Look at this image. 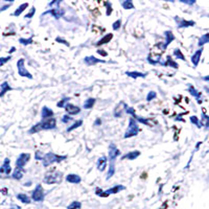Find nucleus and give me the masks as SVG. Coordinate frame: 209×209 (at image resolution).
<instances>
[{"label": "nucleus", "mask_w": 209, "mask_h": 209, "mask_svg": "<svg viewBox=\"0 0 209 209\" xmlns=\"http://www.w3.org/2000/svg\"><path fill=\"white\" fill-rule=\"evenodd\" d=\"M56 120L54 117H51L46 120H41L40 122H38L35 126H33L28 130V134L29 135H33V134H36V133H38V132L46 131V130H53V129H56Z\"/></svg>", "instance_id": "nucleus-1"}, {"label": "nucleus", "mask_w": 209, "mask_h": 209, "mask_svg": "<svg viewBox=\"0 0 209 209\" xmlns=\"http://www.w3.org/2000/svg\"><path fill=\"white\" fill-rule=\"evenodd\" d=\"M67 159V156H62V155H56V154L49 152V153L45 154L43 156V165L45 167L49 166V165L53 164V163H60L62 161H64Z\"/></svg>", "instance_id": "nucleus-2"}, {"label": "nucleus", "mask_w": 209, "mask_h": 209, "mask_svg": "<svg viewBox=\"0 0 209 209\" xmlns=\"http://www.w3.org/2000/svg\"><path fill=\"white\" fill-rule=\"evenodd\" d=\"M63 180V174L56 169H53L50 172H48L44 177V183L46 184H59Z\"/></svg>", "instance_id": "nucleus-3"}, {"label": "nucleus", "mask_w": 209, "mask_h": 209, "mask_svg": "<svg viewBox=\"0 0 209 209\" xmlns=\"http://www.w3.org/2000/svg\"><path fill=\"white\" fill-rule=\"evenodd\" d=\"M139 131H140V129H139V126H138V122L136 121L133 117H131L130 120H129L128 129H127V131L124 132V139H128V138L134 137V136H136L138 133H139Z\"/></svg>", "instance_id": "nucleus-4"}, {"label": "nucleus", "mask_w": 209, "mask_h": 209, "mask_svg": "<svg viewBox=\"0 0 209 209\" xmlns=\"http://www.w3.org/2000/svg\"><path fill=\"white\" fill-rule=\"evenodd\" d=\"M17 69H18V74L22 78H27L29 79H33V76L31 74V72L25 68V60L24 59H19L17 62Z\"/></svg>", "instance_id": "nucleus-5"}, {"label": "nucleus", "mask_w": 209, "mask_h": 209, "mask_svg": "<svg viewBox=\"0 0 209 209\" xmlns=\"http://www.w3.org/2000/svg\"><path fill=\"white\" fill-rule=\"evenodd\" d=\"M44 189H43L41 184H37V186L35 187V189L31 191V199L35 202H42L44 201Z\"/></svg>", "instance_id": "nucleus-6"}, {"label": "nucleus", "mask_w": 209, "mask_h": 209, "mask_svg": "<svg viewBox=\"0 0 209 209\" xmlns=\"http://www.w3.org/2000/svg\"><path fill=\"white\" fill-rule=\"evenodd\" d=\"M31 159V154L29 153H22L20 154L19 157L16 160V169H24V166Z\"/></svg>", "instance_id": "nucleus-7"}, {"label": "nucleus", "mask_w": 209, "mask_h": 209, "mask_svg": "<svg viewBox=\"0 0 209 209\" xmlns=\"http://www.w3.org/2000/svg\"><path fill=\"white\" fill-rule=\"evenodd\" d=\"M164 36H165V38H166V40H165V42L164 43H159V44H157L156 46H158L159 48L161 49V51H164L165 49L167 48V46L170 44V43L172 42L175 39H176V37H175V35L174 34L172 33L170 31H164Z\"/></svg>", "instance_id": "nucleus-8"}, {"label": "nucleus", "mask_w": 209, "mask_h": 209, "mask_svg": "<svg viewBox=\"0 0 209 209\" xmlns=\"http://www.w3.org/2000/svg\"><path fill=\"white\" fill-rule=\"evenodd\" d=\"M109 151H108V156H109V161L110 162H114L115 159H117V157L120 156V151L117 149V146L114 143L109 144Z\"/></svg>", "instance_id": "nucleus-9"}, {"label": "nucleus", "mask_w": 209, "mask_h": 209, "mask_svg": "<svg viewBox=\"0 0 209 209\" xmlns=\"http://www.w3.org/2000/svg\"><path fill=\"white\" fill-rule=\"evenodd\" d=\"M175 21L178 24V28H185V27H191L196 25V22L192 21V20H184L180 19L178 16L175 17Z\"/></svg>", "instance_id": "nucleus-10"}, {"label": "nucleus", "mask_w": 209, "mask_h": 209, "mask_svg": "<svg viewBox=\"0 0 209 209\" xmlns=\"http://www.w3.org/2000/svg\"><path fill=\"white\" fill-rule=\"evenodd\" d=\"M47 14H50V15H52V17H54V19L58 20L65 15V11L60 8H51V10H48L45 13H43V16L47 15Z\"/></svg>", "instance_id": "nucleus-11"}, {"label": "nucleus", "mask_w": 209, "mask_h": 209, "mask_svg": "<svg viewBox=\"0 0 209 209\" xmlns=\"http://www.w3.org/2000/svg\"><path fill=\"white\" fill-rule=\"evenodd\" d=\"M64 109L66 112H67V114L69 115H78L81 113V108L78 106H74L72 104H67L64 107Z\"/></svg>", "instance_id": "nucleus-12"}, {"label": "nucleus", "mask_w": 209, "mask_h": 209, "mask_svg": "<svg viewBox=\"0 0 209 209\" xmlns=\"http://www.w3.org/2000/svg\"><path fill=\"white\" fill-rule=\"evenodd\" d=\"M84 61H85V63H86V65H87V66H94V65L98 64V63H106V61H104V60L97 59V58H95V56H85Z\"/></svg>", "instance_id": "nucleus-13"}, {"label": "nucleus", "mask_w": 209, "mask_h": 209, "mask_svg": "<svg viewBox=\"0 0 209 209\" xmlns=\"http://www.w3.org/2000/svg\"><path fill=\"white\" fill-rule=\"evenodd\" d=\"M203 50H204V48L201 47V48L198 49V50L191 56V63L194 64L195 67H197V66L199 65L200 61H201V56H202V53H203Z\"/></svg>", "instance_id": "nucleus-14"}, {"label": "nucleus", "mask_w": 209, "mask_h": 209, "mask_svg": "<svg viewBox=\"0 0 209 209\" xmlns=\"http://www.w3.org/2000/svg\"><path fill=\"white\" fill-rule=\"evenodd\" d=\"M159 64L164 66V67H172V68H175V69H178L179 68V64L176 61H174V59H172V56H167L166 61H165L164 63L160 62Z\"/></svg>", "instance_id": "nucleus-15"}, {"label": "nucleus", "mask_w": 209, "mask_h": 209, "mask_svg": "<svg viewBox=\"0 0 209 209\" xmlns=\"http://www.w3.org/2000/svg\"><path fill=\"white\" fill-rule=\"evenodd\" d=\"M188 92H189L190 95H192L194 97H196L198 99V104H201L202 101H201V97H202V92L201 91H198L196 88L194 87L192 85H188Z\"/></svg>", "instance_id": "nucleus-16"}, {"label": "nucleus", "mask_w": 209, "mask_h": 209, "mask_svg": "<svg viewBox=\"0 0 209 209\" xmlns=\"http://www.w3.org/2000/svg\"><path fill=\"white\" fill-rule=\"evenodd\" d=\"M54 113L51 109H49L48 107L44 106L42 108V112H41V117H42V120H46L48 118H51L53 117Z\"/></svg>", "instance_id": "nucleus-17"}, {"label": "nucleus", "mask_w": 209, "mask_h": 209, "mask_svg": "<svg viewBox=\"0 0 209 209\" xmlns=\"http://www.w3.org/2000/svg\"><path fill=\"white\" fill-rule=\"evenodd\" d=\"M126 189V186H124V185H121V184H117V185H115V186H113V187H111L110 189H107L106 191V194H107V196H110V195H115V194H118L119 191H121V190H124Z\"/></svg>", "instance_id": "nucleus-18"}, {"label": "nucleus", "mask_w": 209, "mask_h": 209, "mask_svg": "<svg viewBox=\"0 0 209 209\" xmlns=\"http://www.w3.org/2000/svg\"><path fill=\"white\" fill-rule=\"evenodd\" d=\"M107 163H108V158H107V157H104V156L99 157L98 160H97V162H96L97 169H98L99 172H104L107 167Z\"/></svg>", "instance_id": "nucleus-19"}, {"label": "nucleus", "mask_w": 209, "mask_h": 209, "mask_svg": "<svg viewBox=\"0 0 209 209\" xmlns=\"http://www.w3.org/2000/svg\"><path fill=\"white\" fill-rule=\"evenodd\" d=\"M10 163H11L10 159H8V158L4 159L3 164H2V166L0 167V174H1V172H3V174H5V175H10L11 174V172H12V169H11Z\"/></svg>", "instance_id": "nucleus-20"}, {"label": "nucleus", "mask_w": 209, "mask_h": 209, "mask_svg": "<svg viewBox=\"0 0 209 209\" xmlns=\"http://www.w3.org/2000/svg\"><path fill=\"white\" fill-rule=\"evenodd\" d=\"M140 155H141L140 151H132V152H129V153L126 154V155L122 156L121 160H126V159L127 160H135V159H137Z\"/></svg>", "instance_id": "nucleus-21"}, {"label": "nucleus", "mask_w": 209, "mask_h": 209, "mask_svg": "<svg viewBox=\"0 0 209 209\" xmlns=\"http://www.w3.org/2000/svg\"><path fill=\"white\" fill-rule=\"evenodd\" d=\"M66 181L71 184H79V183H81L82 178L76 174H69L66 176Z\"/></svg>", "instance_id": "nucleus-22"}, {"label": "nucleus", "mask_w": 209, "mask_h": 209, "mask_svg": "<svg viewBox=\"0 0 209 209\" xmlns=\"http://www.w3.org/2000/svg\"><path fill=\"white\" fill-rule=\"evenodd\" d=\"M133 118L136 120L137 122H140V124H143L144 126H147V127H153L154 124H152V119L151 118H144V117H140L138 115L134 114L133 115Z\"/></svg>", "instance_id": "nucleus-23"}, {"label": "nucleus", "mask_w": 209, "mask_h": 209, "mask_svg": "<svg viewBox=\"0 0 209 209\" xmlns=\"http://www.w3.org/2000/svg\"><path fill=\"white\" fill-rule=\"evenodd\" d=\"M126 76H128L129 78H132L134 79H138V78H146L147 73H144V72H139V71H126Z\"/></svg>", "instance_id": "nucleus-24"}, {"label": "nucleus", "mask_w": 209, "mask_h": 209, "mask_svg": "<svg viewBox=\"0 0 209 209\" xmlns=\"http://www.w3.org/2000/svg\"><path fill=\"white\" fill-rule=\"evenodd\" d=\"M112 39H113V34H111V33L107 34L106 36H104V37L96 43V46H101V45L107 44V43L111 42V40H112Z\"/></svg>", "instance_id": "nucleus-25"}, {"label": "nucleus", "mask_w": 209, "mask_h": 209, "mask_svg": "<svg viewBox=\"0 0 209 209\" xmlns=\"http://www.w3.org/2000/svg\"><path fill=\"white\" fill-rule=\"evenodd\" d=\"M95 101H96V99L95 98H93V97H89V98H87L85 101V103H84V104H83V108L85 109V110H90V109H92L93 107H94Z\"/></svg>", "instance_id": "nucleus-26"}, {"label": "nucleus", "mask_w": 209, "mask_h": 209, "mask_svg": "<svg viewBox=\"0 0 209 209\" xmlns=\"http://www.w3.org/2000/svg\"><path fill=\"white\" fill-rule=\"evenodd\" d=\"M0 88H1V91H0V97H3L4 94H5L6 92L13 90V88L8 85V82H4V83H2L1 85H0Z\"/></svg>", "instance_id": "nucleus-27"}, {"label": "nucleus", "mask_w": 209, "mask_h": 209, "mask_svg": "<svg viewBox=\"0 0 209 209\" xmlns=\"http://www.w3.org/2000/svg\"><path fill=\"white\" fill-rule=\"evenodd\" d=\"M24 172H25V169H15L14 170L13 175H12V178L15 179V180H21L24 176Z\"/></svg>", "instance_id": "nucleus-28"}, {"label": "nucleus", "mask_w": 209, "mask_h": 209, "mask_svg": "<svg viewBox=\"0 0 209 209\" xmlns=\"http://www.w3.org/2000/svg\"><path fill=\"white\" fill-rule=\"evenodd\" d=\"M27 8H28V2H25V3H22L21 5H20L19 8H18L17 10H16L15 12L13 13V16H15V17H19V16L21 15V14L23 13Z\"/></svg>", "instance_id": "nucleus-29"}, {"label": "nucleus", "mask_w": 209, "mask_h": 209, "mask_svg": "<svg viewBox=\"0 0 209 209\" xmlns=\"http://www.w3.org/2000/svg\"><path fill=\"white\" fill-rule=\"evenodd\" d=\"M200 124H201V127L204 126V127H205L206 130H208L209 117L205 114V108H204V110H203V115H202V118H201V121H200Z\"/></svg>", "instance_id": "nucleus-30"}, {"label": "nucleus", "mask_w": 209, "mask_h": 209, "mask_svg": "<svg viewBox=\"0 0 209 209\" xmlns=\"http://www.w3.org/2000/svg\"><path fill=\"white\" fill-rule=\"evenodd\" d=\"M128 107H129L128 104H126V107H124V109H120V104H118L116 106V108H115V110H114V116L115 117H121Z\"/></svg>", "instance_id": "nucleus-31"}, {"label": "nucleus", "mask_w": 209, "mask_h": 209, "mask_svg": "<svg viewBox=\"0 0 209 209\" xmlns=\"http://www.w3.org/2000/svg\"><path fill=\"white\" fill-rule=\"evenodd\" d=\"M114 174H115V164H114V162H110V164H109V170H108V174H107L106 180H109V179H111L113 176H114Z\"/></svg>", "instance_id": "nucleus-32"}, {"label": "nucleus", "mask_w": 209, "mask_h": 209, "mask_svg": "<svg viewBox=\"0 0 209 209\" xmlns=\"http://www.w3.org/2000/svg\"><path fill=\"white\" fill-rule=\"evenodd\" d=\"M17 199L19 200V201H21L22 203H24V204H31V203L29 197L27 196V195H25V194H18L17 195Z\"/></svg>", "instance_id": "nucleus-33"}, {"label": "nucleus", "mask_w": 209, "mask_h": 209, "mask_svg": "<svg viewBox=\"0 0 209 209\" xmlns=\"http://www.w3.org/2000/svg\"><path fill=\"white\" fill-rule=\"evenodd\" d=\"M208 42H209V34H204V35L202 36L201 38H200L198 45H199L200 47H203L204 45L207 44Z\"/></svg>", "instance_id": "nucleus-34"}, {"label": "nucleus", "mask_w": 209, "mask_h": 209, "mask_svg": "<svg viewBox=\"0 0 209 209\" xmlns=\"http://www.w3.org/2000/svg\"><path fill=\"white\" fill-rule=\"evenodd\" d=\"M121 5L124 10H134V8H135V5H134V3L132 0H126V1H122Z\"/></svg>", "instance_id": "nucleus-35"}, {"label": "nucleus", "mask_w": 209, "mask_h": 209, "mask_svg": "<svg viewBox=\"0 0 209 209\" xmlns=\"http://www.w3.org/2000/svg\"><path fill=\"white\" fill-rule=\"evenodd\" d=\"M82 126H83V120H82V119L76 120L74 124H72L70 127H68V128H67V132L69 133V132L76 130V129H78V128H79V127H82Z\"/></svg>", "instance_id": "nucleus-36"}, {"label": "nucleus", "mask_w": 209, "mask_h": 209, "mask_svg": "<svg viewBox=\"0 0 209 209\" xmlns=\"http://www.w3.org/2000/svg\"><path fill=\"white\" fill-rule=\"evenodd\" d=\"M172 56H175L176 59H179V60H182V61H185V56L182 53V51L180 50L179 48H176L174 49V51H172Z\"/></svg>", "instance_id": "nucleus-37"}, {"label": "nucleus", "mask_w": 209, "mask_h": 209, "mask_svg": "<svg viewBox=\"0 0 209 209\" xmlns=\"http://www.w3.org/2000/svg\"><path fill=\"white\" fill-rule=\"evenodd\" d=\"M189 120H190V122L191 124H194L195 126H197V128H202L201 127V124H200V119H199V117L196 116V115H192V116H190L189 117Z\"/></svg>", "instance_id": "nucleus-38"}, {"label": "nucleus", "mask_w": 209, "mask_h": 209, "mask_svg": "<svg viewBox=\"0 0 209 209\" xmlns=\"http://www.w3.org/2000/svg\"><path fill=\"white\" fill-rule=\"evenodd\" d=\"M19 43L20 44H22V45H29V44H33L34 43V39H33V37H31V38H28V39H24V38H20L19 39Z\"/></svg>", "instance_id": "nucleus-39"}, {"label": "nucleus", "mask_w": 209, "mask_h": 209, "mask_svg": "<svg viewBox=\"0 0 209 209\" xmlns=\"http://www.w3.org/2000/svg\"><path fill=\"white\" fill-rule=\"evenodd\" d=\"M69 101H70V97H64V98H62V101H60L56 104V107H59V108H64Z\"/></svg>", "instance_id": "nucleus-40"}, {"label": "nucleus", "mask_w": 209, "mask_h": 209, "mask_svg": "<svg viewBox=\"0 0 209 209\" xmlns=\"http://www.w3.org/2000/svg\"><path fill=\"white\" fill-rule=\"evenodd\" d=\"M81 206H82L81 202L74 201V202H72L69 206H68L67 209H79V208H81Z\"/></svg>", "instance_id": "nucleus-41"}, {"label": "nucleus", "mask_w": 209, "mask_h": 209, "mask_svg": "<svg viewBox=\"0 0 209 209\" xmlns=\"http://www.w3.org/2000/svg\"><path fill=\"white\" fill-rule=\"evenodd\" d=\"M157 97V93L155 91H150L146 95V101H152Z\"/></svg>", "instance_id": "nucleus-42"}, {"label": "nucleus", "mask_w": 209, "mask_h": 209, "mask_svg": "<svg viewBox=\"0 0 209 209\" xmlns=\"http://www.w3.org/2000/svg\"><path fill=\"white\" fill-rule=\"evenodd\" d=\"M104 4H106V6H107L106 15H107V16H110L111 14H112V12H113L112 3H111V2H104Z\"/></svg>", "instance_id": "nucleus-43"}, {"label": "nucleus", "mask_w": 209, "mask_h": 209, "mask_svg": "<svg viewBox=\"0 0 209 209\" xmlns=\"http://www.w3.org/2000/svg\"><path fill=\"white\" fill-rule=\"evenodd\" d=\"M56 42L61 43V44H64L65 46H67V47L70 46L69 42H68V41H66L65 39H63V38H61V37H56Z\"/></svg>", "instance_id": "nucleus-44"}, {"label": "nucleus", "mask_w": 209, "mask_h": 209, "mask_svg": "<svg viewBox=\"0 0 209 209\" xmlns=\"http://www.w3.org/2000/svg\"><path fill=\"white\" fill-rule=\"evenodd\" d=\"M121 27V19H118L117 21H115L112 25V28L113 31H118V29Z\"/></svg>", "instance_id": "nucleus-45"}, {"label": "nucleus", "mask_w": 209, "mask_h": 209, "mask_svg": "<svg viewBox=\"0 0 209 209\" xmlns=\"http://www.w3.org/2000/svg\"><path fill=\"white\" fill-rule=\"evenodd\" d=\"M35 14H36V8L34 6V8H31V10L29 11V13L24 16V18H26V19H31V18H33L34 16H35Z\"/></svg>", "instance_id": "nucleus-46"}, {"label": "nucleus", "mask_w": 209, "mask_h": 209, "mask_svg": "<svg viewBox=\"0 0 209 209\" xmlns=\"http://www.w3.org/2000/svg\"><path fill=\"white\" fill-rule=\"evenodd\" d=\"M95 195H96V196H98V197H104V198L108 197L106 192H104L103 189H101V188H96V190H95Z\"/></svg>", "instance_id": "nucleus-47"}, {"label": "nucleus", "mask_w": 209, "mask_h": 209, "mask_svg": "<svg viewBox=\"0 0 209 209\" xmlns=\"http://www.w3.org/2000/svg\"><path fill=\"white\" fill-rule=\"evenodd\" d=\"M11 59H12V56H5V58H0V67H1V66H3L6 62H8Z\"/></svg>", "instance_id": "nucleus-48"}, {"label": "nucleus", "mask_w": 209, "mask_h": 209, "mask_svg": "<svg viewBox=\"0 0 209 209\" xmlns=\"http://www.w3.org/2000/svg\"><path fill=\"white\" fill-rule=\"evenodd\" d=\"M124 112H126L127 114H130V115H132V116H133L134 114H136L135 109H134V108H131V107H128V108L126 109V111H124Z\"/></svg>", "instance_id": "nucleus-49"}, {"label": "nucleus", "mask_w": 209, "mask_h": 209, "mask_svg": "<svg viewBox=\"0 0 209 209\" xmlns=\"http://www.w3.org/2000/svg\"><path fill=\"white\" fill-rule=\"evenodd\" d=\"M72 120V117H70L69 115H64V116L62 117V122H64V124H68L69 121H71Z\"/></svg>", "instance_id": "nucleus-50"}, {"label": "nucleus", "mask_w": 209, "mask_h": 209, "mask_svg": "<svg viewBox=\"0 0 209 209\" xmlns=\"http://www.w3.org/2000/svg\"><path fill=\"white\" fill-rule=\"evenodd\" d=\"M43 156H44V155H42V154H41V152H39V151H37V152H36V154H35L36 160H42Z\"/></svg>", "instance_id": "nucleus-51"}, {"label": "nucleus", "mask_w": 209, "mask_h": 209, "mask_svg": "<svg viewBox=\"0 0 209 209\" xmlns=\"http://www.w3.org/2000/svg\"><path fill=\"white\" fill-rule=\"evenodd\" d=\"M181 3H185V4H188V5H192V4L196 3L195 0H190V1H186V0H181Z\"/></svg>", "instance_id": "nucleus-52"}, {"label": "nucleus", "mask_w": 209, "mask_h": 209, "mask_svg": "<svg viewBox=\"0 0 209 209\" xmlns=\"http://www.w3.org/2000/svg\"><path fill=\"white\" fill-rule=\"evenodd\" d=\"M97 53L101 54V56H108V53H107V52L104 51V49H98V50H97Z\"/></svg>", "instance_id": "nucleus-53"}, {"label": "nucleus", "mask_w": 209, "mask_h": 209, "mask_svg": "<svg viewBox=\"0 0 209 209\" xmlns=\"http://www.w3.org/2000/svg\"><path fill=\"white\" fill-rule=\"evenodd\" d=\"M101 118H96V120L94 121V124H93V126L97 127V126H101Z\"/></svg>", "instance_id": "nucleus-54"}, {"label": "nucleus", "mask_w": 209, "mask_h": 209, "mask_svg": "<svg viewBox=\"0 0 209 209\" xmlns=\"http://www.w3.org/2000/svg\"><path fill=\"white\" fill-rule=\"evenodd\" d=\"M60 3H61V1H52V2H50V3H49V6H52V5H60Z\"/></svg>", "instance_id": "nucleus-55"}, {"label": "nucleus", "mask_w": 209, "mask_h": 209, "mask_svg": "<svg viewBox=\"0 0 209 209\" xmlns=\"http://www.w3.org/2000/svg\"><path fill=\"white\" fill-rule=\"evenodd\" d=\"M202 144V141H198V143H197V145H196V150H198L200 147V145Z\"/></svg>", "instance_id": "nucleus-56"}, {"label": "nucleus", "mask_w": 209, "mask_h": 209, "mask_svg": "<svg viewBox=\"0 0 209 209\" xmlns=\"http://www.w3.org/2000/svg\"><path fill=\"white\" fill-rule=\"evenodd\" d=\"M15 50H16L15 47H12V48H11V50H10V53H13V52L15 51Z\"/></svg>", "instance_id": "nucleus-57"}, {"label": "nucleus", "mask_w": 209, "mask_h": 209, "mask_svg": "<svg viewBox=\"0 0 209 209\" xmlns=\"http://www.w3.org/2000/svg\"><path fill=\"white\" fill-rule=\"evenodd\" d=\"M203 79H204V81H206V82H208L209 81V76H205V78H203Z\"/></svg>", "instance_id": "nucleus-58"}]
</instances>
